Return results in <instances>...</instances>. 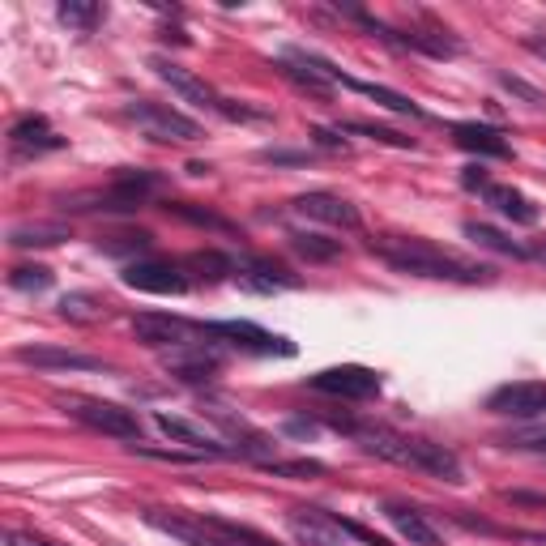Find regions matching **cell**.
<instances>
[{
  "label": "cell",
  "mask_w": 546,
  "mask_h": 546,
  "mask_svg": "<svg viewBox=\"0 0 546 546\" xmlns=\"http://www.w3.org/2000/svg\"><path fill=\"white\" fill-rule=\"evenodd\" d=\"M376 256L389 269L406 273V278H436V282H491L495 273L487 265H474V261H461V256L444 252L427 239H406V235H380L372 239Z\"/></svg>",
  "instance_id": "1"
},
{
  "label": "cell",
  "mask_w": 546,
  "mask_h": 546,
  "mask_svg": "<svg viewBox=\"0 0 546 546\" xmlns=\"http://www.w3.org/2000/svg\"><path fill=\"white\" fill-rule=\"evenodd\" d=\"M60 406L69 410L77 423H86L90 431H99V436L141 444L137 410H124V406H116V401H94V397H60Z\"/></svg>",
  "instance_id": "2"
},
{
  "label": "cell",
  "mask_w": 546,
  "mask_h": 546,
  "mask_svg": "<svg viewBox=\"0 0 546 546\" xmlns=\"http://www.w3.org/2000/svg\"><path fill=\"white\" fill-rule=\"evenodd\" d=\"M124 116L133 120L150 141H180V146H188V141H201V124L188 120L184 111H175V107H167V103L133 99V103L124 107Z\"/></svg>",
  "instance_id": "3"
},
{
  "label": "cell",
  "mask_w": 546,
  "mask_h": 546,
  "mask_svg": "<svg viewBox=\"0 0 546 546\" xmlns=\"http://www.w3.org/2000/svg\"><path fill=\"white\" fill-rule=\"evenodd\" d=\"M133 333H137V342L141 346H150V350H180V346H192L197 337H210L205 333V325H192V320L184 316H171V312H141L133 316Z\"/></svg>",
  "instance_id": "4"
},
{
  "label": "cell",
  "mask_w": 546,
  "mask_h": 546,
  "mask_svg": "<svg viewBox=\"0 0 546 546\" xmlns=\"http://www.w3.org/2000/svg\"><path fill=\"white\" fill-rule=\"evenodd\" d=\"M205 333L222 337V342H231L235 350H248V355H282V359L295 355V342H286V337L269 333L261 325H252V320H210Z\"/></svg>",
  "instance_id": "5"
},
{
  "label": "cell",
  "mask_w": 546,
  "mask_h": 546,
  "mask_svg": "<svg viewBox=\"0 0 546 546\" xmlns=\"http://www.w3.org/2000/svg\"><path fill=\"white\" fill-rule=\"evenodd\" d=\"M316 393L325 397H342V401H367V397H380V376L372 367H359V363H342V367H325L316 372L312 380Z\"/></svg>",
  "instance_id": "6"
},
{
  "label": "cell",
  "mask_w": 546,
  "mask_h": 546,
  "mask_svg": "<svg viewBox=\"0 0 546 546\" xmlns=\"http://www.w3.org/2000/svg\"><path fill=\"white\" fill-rule=\"evenodd\" d=\"M154 423L163 436H171L175 444H188L192 453H201V457H239V448L227 444V440H218L214 431H205L201 423H192L184 419V414H167V410H158L154 414Z\"/></svg>",
  "instance_id": "7"
},
{
  "label": "cell",
  "mask_w": 546,
  "mask_h": 546,
  "mask_svg": "<svg viewBox=\"0 0 546 546\" xmlns=\"http://www.w3.org/2000/svg\"><path fill=\"white\" fill-rule=\"evenodd\" d=\"M120 282L128 291H146V295H184L188 291L184 269L171 261H133L120 273Z\"/></svg>",
  "instance_id": "8"
},
{
  "label": "cell",
  "mask_w": 546,
  "mask_h": 546,
  "mask_svg": "<svg viewBox=\"0 0 546 546\" xmlns=\"http://www.w3.org/2000/svg\"><path fill=\"white\" fill-rule=\"evenodd\" d=\"M291 210L312 218V222H325V227H337V231H359L363 227L359 210L346 197H337V192H303V197L291 201Z\"/></svg>",
  "instance_id": "9"
},
{
  "label": "cell",
  "mask_w": 546,
  "mask_h": 546,
  "mask_svg": "<svg viewBox=\"0 0 546 546\" xmlns=\"http://www.w3.org/2000/svg\"><path fill=\"white\" fill-rule=\"evenodd\" d=\"M491 414H504V419H534V414L546 410V384L538 380H517V384H500L487 397Z\"/></svg>",
  "instance_id": "10"
},
{
  "label": "cell",
  "mask_w": 546,
  "mask_h": 546,
  "mask_svg": "<svg viewBox=\"0 0 546 546\" xmlns=\"http://www.w3.org/2000/svg\"><path fill=\"white\" fill-rule=\"evenodd\" d=\"M286 529L299 546H346V529L342 521H333L320 508H291L286 512Z\"/></svg>",
  "instance_id": "11"
},
{
  "label": "cell",
  "mask_w": 546,
  "mask_h": 546,
  "mask_svg": "<svg viewBox=\"0 0 546 546\" xmlns=\"http://www.w3.org/2000/svg\"><path fill=\"white\" fill-rule=\"evenodd\" d=\"M167 367V376L175 380H184V384H205V380H214L222 372V355L210 346V342H192V346H180V350H171V355L163 359Z\"/></svg>",
  "instance_id": "12"
},
{
  "label": "cell",
  "mask_w": 546,
  "mask_h": 546,
  "mask_svg": "<svg viewBox=\"0 0 546 546\" xmlns=\"http://www.w3.org/2000/svg\"><path fill=\"white\" fill-rule=\"evenodd\" d=\"M410 470H423L440 483H453L461 487L465 483V470H461V457L453 453L448 444H436V440H410Z\"/></svg>",
  "instance_id": "13"
},
{
  "label": "cell",
  "mask_w": 546,
  "mask_h": 546,
  "mask_svg": "<svg viewBox=\"0 0 546 546\" xmlns=\"http://www.w3.org/2000/svg\"><path fill=\"white\" fill-rule=\"evenodd\" d=\"M150 69L158 73V82H167L175 94H180L184 103L205 107V111H214V116L222 111V99H218V94H214L210 86H205L201 77H192L188 69H180V64H171V60H163V56H154V60H150Z\"/></svg>",
  "instance_id": "14"
},
{
  "label": "cell",
  "mask_w": 546,
  "mask_h": 546,
  "mask_svg": "<svg viewBox=\"0 0 546 546\" xmlns=\"http://www.w3.org/2000/svg\"><path fill=\"white\" fill-rule=\"evenodd\" d=\"M9 150H13V158H39V154L64 150V137L43 116H22L9 128Z\"/></svg>",
  "instance_id": "15"
},
{
  "label": "cell",
  "mask_w": 546,
  "mask_h": 546,
  "mask_svg": "<svg viewBox=\"0 0 546 546\" xmlns=\"http://www.w3.org/2000/svg\"><path fill=\"white\" fill-rule=\"evenodd\" d=\"M18 363L43 367V372H103V359L82 355V350H64V346H22Z\"/></svg>",
  "instance_id": "16"
},
{
  "label": "cell",
  "mask_w": 546,
  "mask_h": 546,
  "mask_svg": "<svg viewBox=\"0 0 546 546\" xmlns=\"http://www.w3.org/2000/svg\"><path fill=\"white\" fill-rule=\"evenodd\" d=\"M235 273H239V282H244L248 291H265V295L269 291H295L299 286V273H291L278 261H269V256H239Z\"/></svg>",
  "instance_id": "17"
},
{
  "label": "cell",
  "mask_w": 546,
  "mask_h": 546,
  "mask_svg": "<svg viewBox=\"0 0 546 546\" xmlns=\"http://www.w3.org/2000/svg\"><path fill=\"white\" fill-rule=\"evenodd\" d=\"M384 517H389V525L397 529L401 538H406L410 546H444V538H440V529L431 525L427 517L414 504H401V500H389L384 504Z\"/></svg>",
  "instance_id": "18"
},
{
  "label": "cell",
  "mask_w": 546,
  "mask_h": 546,
  "mask_svg": "<svg viewBox=\"0 0 546 546\" xmlns=\"http://www.w3.org/2000/svg\"><path fill=\"white\" fill-rule=\"evenodd\" d=\"M453 141L461 150H470V154H483V158H508L512 150H508V141H504V133H495V128H487V124H453Z\"/></svg>",
  "instance_id": "19"
},
{
  "label": "cell",
  "mask_w": 546,
  "mask_h": 546,
  "mask_svg": "<svg viewBox=\"0 0 546 546\" xmlns=\"http://www.w3.org/2000/svg\"><path fill=\"white\" fill-rule=\"evenodd\" d=\"M487 201L500 210L504 218H512L517 227H534L538 222V205L525 197V192H517V188H504V184H491L487 188Z\"/></svg>",
  "instance_id": "20"
},
{
  "label": "cell",
  "mask_w": 546,
  "mask_h": 546,
  "mask_svg": "<svg viewBox=\"0 0 546 546\" xmlns=\"http://www.w3.org/2000/svg\"><path fill=\"white\" fill-rule=\"evenodd\" d=\"M342 86H350V90L367 94V99H376L380 107L397 111V116H410V120H427V111H423L419 103H410L406 94H397V90H389V86H376V82H355V77H342Z\"/></svg>",
  "instance_id": "21"
},
{
  "label": "cell",
  "mask_w": 546,
  "mask_h": 546,
  "mask_svg": "<svg viewBox=\"0 0 546 546\" xmlns=\"http://www.w3.org/2000/svg\"><path fill=\"white\" fill-rule=\"evenodd\" d=\"M291 252L303 256L308 265H329L342 256V239H325V235H312V231H295L291 235Z\"/></svg>",
  "instance_id": "22"
},
{
  "label": "cell",
  "mask_w": 546,
  "mask_h": 546,
  "mask_svg": "<svg viewBox=\"0 0 546 546\" xmlns=\"http://www.w3.org/2000/svg\"><path fill=\"white\" fill-rule=\"evenodd\" d=\"M60 239H69V227L64 222H30V227H13L9 244L13 248H52Z\"/></svg>",
  "instance_id": "23"
},
{
  "label": "cell",
  "mask_w": 546,
  "mask_h": 546,
  "mask_svg": "<svg viewBox=\"0 0 546 546\" xmlns=\"http://www.w3.org/2000/svg\"><path fill=\"white\" fill-rule=\"evenodd\" d=\"M465 239L470 244H478V248H491V252H500V256H534L525 244H517V239H508L504 231H495V227H487V222H465Z\"/></svg>",
  "instance_id": "24"
},
{
  "label": "cell",
  "mask_w": 546,
  "mask_h": 546,
  "mask_svg": "<svg viewBox=\"0 0 546 546\" xmlns=\"http://www.w3.org/2000/svg\"><path fill=\"white\" fill-rule=\"evenodd\" d=\"M60 316L73 320V325H99V320L107 316V303L99 295H90V291H73V295L60 299Z\"/></svg>",
  "instance_id": "25"
},
{
  "label": "cell",
  "mask_w": 546,
  "mask_h": 546,
  "mask_svg": "<svg viewBox=\"0 0 546 546\" xmlns=\"http://www.w3.org/2000/svg\"><path fill=\"white\" fill-rule=\"evenodd\" d=\"M60 22L73 26V30H82V35H90V30L103 22V5H94V0H64Z\"/></svg>",
  "instance_id": "26"
},
{
  "label": "cell",
  "mask_w": 546,
  "mask_h": 546,
  "mask_svg": "<svg viewBox=\"0 0 546 546\" xmlns=\"http://www.w3.org/2000/svg\"><path fill=\"white\" fill-rule=\"evenodd\" d=\"M154 244V235L150 231H116V235H103L99 239V248L107 256H133V252H150Z\"/></svg>",
  "instance_id": "27"
},
{
  "label": "cell",
  "mask_w": 546,
  "mask_h": 546,
  "mask_svg": "<svg viewBox=\"0 0 546 546\" xmlns=\"http://www.w3.org/2000/svg\"><path fill=\"white\" fill-rule=\"evenodd\" d=\"M188 269H197V278H205V282H222L227 273H235V261L210 248V252H192L188 256Z\"/></svg>",
  "instance_id": "28"
},
{
  "label": "cell",
  "mask_w": 546,
  "mask_h": 546,
  "mask_svg": "<svg viewBox=\"0 0 546 546\" xmlns=\"http://www.w3.org/2000/svg\"><path fill=\"white\" fill-rule=\"evenodd\" d=\"M9 286L13 291H22V295H39L52 286V269H43V265H18L9 273Z\"/></svg>",
  "instance_id": "29"
},
{
  "label": "cell",
  "mask_w": 546,
  "mask_h": 546,
  "mask_svg": "<svg viewBox=\"0 0 546 546\" xmlns=\"http://www.w3.org/2000/svg\"><path fill=\"white\" fill-rule=\"evenodd\" d=\"M342 133H359V137H372L380 146H397V150H414V137H401L393 128H380V124H363V120H350Z\"/></svg>",
  "instance_id": "30"
},
{
  "label": "cell",
  "mask_w": 546,
  "mask_h": 546,
  "mask_svg": "<svg viewBox=\"0 0 546 546\" xmlns=\"http://www.w3.org/2000/svg\"><path fill=\"white\" fill-rule=\"evenodd\" d=\"M167 210H171L175 218H184V222H197V227H210V231H227V235H231V222H227V218H218V214H210V210H197V205H188V201L167 205Z\"/></svg>",
  "instance_id": "31"
},
{
  "label": "cell",
  "mask_w": 546,
  "mask_h": 546,
  "mask_svg": "<svg viewBox=\"0 0 546 546\" xmlns=\"http://www.w3.org/2000/svg\"><path fill=\"white\" fill-rule=\"evenodd\" d=\"M269 474H282V478H312V474H325L320 461H261Z\"/></svg>",
  "instance_id": "32"
},
{
  "label": "cell",
  "mask_w": 546,
  "mask_h": 546,
  "mask_svg": "<svg viewBox=\"0 0 546 546\" xmlns=\"http://www.w3.org/2000/svg\"><path fill=\"white\" fill-rule=\"evenodd\" d=\"M261 163H273V167H303V163H312V150H261Z\"/></svg>",
  "instance_id": "33"
},
{
  "label": "cell",
  "mask_w": 546,
  "mask_h": 546,
  "mask_svg": "<svg viewBox=\"0 0 546 546\" xmlns=\"http://www.w3.org/2000/svg\"><path fill=\"white\" fill-rule=\"evenodd\" d=\"M508 448H538V453H546V427H538V431H512Z\"/></svg>",
  "instance_id": "34"
},
{
  "label": "cell",
  "mask_w": 546,
  "mask_h": 546,
  "mask_svg": "<svg viewBox=\"0 0 546 546\" xmlns=\"http://www.w3.org/2000/svg\"><path fill=\"white\" fill-rule=\"evenodd\" d=\"M461 184L470 188V192H483V197H487V188H491V175H487L483 167H465V171H461Z\"/></svg>",
  "instance_id": "35"
},
{
  "label": "cell",
  "mask_w": 546,
  "mask_h": 546,
  "mask_svg": "<svg viewBox=\"0 0 546 546\" xmlns=\"http://www.w3.org/2000/svg\"><path fill=\"white\" fill-rule=\"evenodd\" d=\"M312 137H316V146H325V150H350V141L342 133H333V128H312Z\"/></svg>",
  "instance_id": "36"
},
{
  "label": "cell",
  "mask_w": 546,
  "mask_h": 546,
  "mask_svg": "<svg viewBox=\"0 0 546 546\" xmlns=\"http://www.w3.org/2000/svg\"><path fill=\"white\" fill-rule=\"evenodd\" d=\"M508 504H529V508H546V495H534V491H504Z\"/></svg>",
  "instance_id": "37"
},
{
  "label": "cell",
  "mask_w": 546,
  "mask_h": 546,
  "mask_svg": "<svg viewBox=\"0 0 546 546\" xmlns=\"http://www.w3.org/2000/svg\"><path fill=\"white\" fill-rule=\"evenodd\" d=\"M9 546H52L47 538H35V534H22V529H9V538H5Z\"/></svg>",
  "instance_id": "38"
},
{
  "label": "cell",
  "mask_w": 546,
  "mask_h": 546,
  "mask_svg": "<svg viewBox=\"0 0 546 546\" xmlns=\"http://www.w3.org/2000/svg\"><path fill=\"white\" fill-rule=\"evenodd\" d=\"M286 436H316V423H308V419H291V423H286Z\"/></svg>",
  "instance_id": "39"
},
{
  "label": "cell",
  "mask_w": 546,
  "mask_h": 546,
  "mask_svg": "<svg viewBox=\"0 0 546 546\" xmlns=\"http://www.w3.org/2000/svg\"><path fill=\"white\" fill-rule=\"evenodd\" d=\"M525 47H529V52H534L538 60H546V39H542V35H529V39H525Z\"/></svg>",
  "instance_id": "40"
},
{
  "label": "cell",
  "mask_w": 546,
  "mask_h": 546,
  "mask_svg": "<svg viewBox=\"0 0 546 546\" xmlns=\"http://www.w3.org/2000/svg\"><path fill=\"white\" fill-rule=\"evenodd\" d=\"M534 261H542V265H546V248H538V252H534Z\"/></svg>",
  "instance_id": "41"
}]
</instances>
